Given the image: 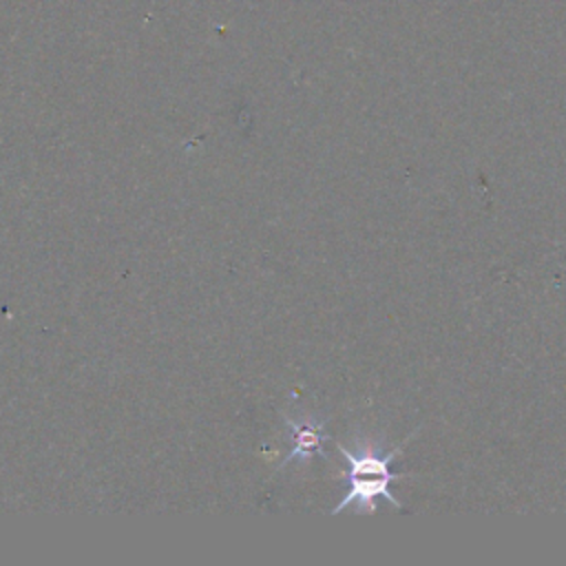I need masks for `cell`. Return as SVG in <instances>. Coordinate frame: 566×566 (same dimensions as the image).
<instances>
[{
    "label": "cell",
    "mask_w": 566,
    "mask_h": 566,
    "mask_svg": "<svg viewBox=\"0 0 566 566\" xmlns=\"http://www.w3.org/2000/svg\"><path fill=\"white\" fill-rule=\"evenodd\" d=\"M347 480V493L343 500L332 509V515L340 513L345 506L354 504L358 513H376L378 500H387L391 506L402 509V504L394 497L389 484L396 482L391 478H380V475H352Z\"/></svg>",
    "instance_id": "1"
},
{
    "label": "cell",
    "mask_w": 566,
    "mask_h": 566,
    "mask_svg": "<svg viewBox=\"0 0 566 566\" xmlns=\"http://www.w3.org/2000/svg\"><path fill=\"white\" fill-rule=\"evenodd\" d=\"M411 438V436H409ZM407 438V440H409ZM405 440V442H407ZM405 442L387 453H382L378 449V444H371V442H365L358 447V451H349L345 449L343 444H336L338 451L343 453L345 462H347V473H343L345 478H352V475H380V478H391V480H400L402 473H394L389 467L391 462L400 455Z\"/></svg>",
    "instance_id": "2"
},
{
    "label": "cell",
    "mask_w": 566,
    "mask_h": 566,
    "mask_svg": "<svg viewBox=\"0 0 566 566\" xmlns=\"http://www.w3.org/2000/svg\"><path fill=\"white\" fill-rule=\"evenodd\" d=\"M287 429L292 433V449L287 451V455L283 458V462L279 467H285L287 462L301 458V460H310L314 453L325 455L323 453V442L327 440V433L323 431V422L305 418V420H294V418H285Z\"/></svg>",
    "instance_id": "3"
}]
</instances>
